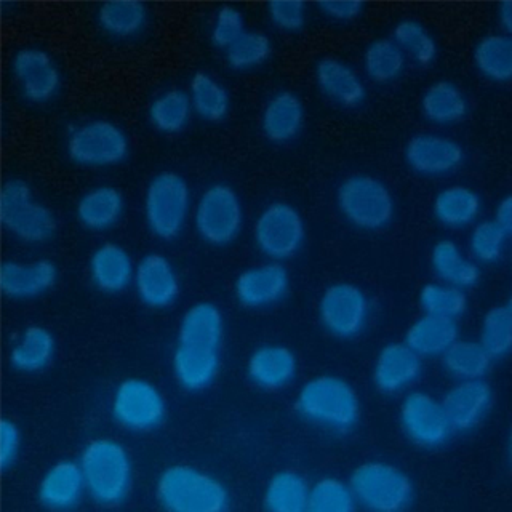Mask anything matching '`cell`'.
Wrapping results in <instances>:
<instances>
[{
  "mask_svg": "<svg viewBox=\"0 0 512 512\" xmlns=\"http://www.w3.org/2000/svg\"><path fill=\"white\" fill-rule=\"evenodd\" d=\"M80 471L84 476L85 492L96 506L120 508L132 495L135 471L132 455L119 440L95 437L82 448Z\"/></svg>",
  "mask_w": 512,
  "mask_h": 512,
  "instance_id": "6da1fadb",
  "label": "cell"
},
{
  "mask_svg": "<svg viewBox=\"0 0 512 512\" xmlns=\"http://www.w3.org/2000/svg\"><path fill=\"white\" fill-rule=\"evenodd\" d=\"M295 410L301 420L335 434H349L359 426L362 400L343 376H314L296 394Z\"/></svg>",
  "mask_w": 512,
  "mask_h": 512,
  "instance_id": "7a4b0ae2",
  "label": "cell"
},
{
  "mask_svg": "<svg viewBox=\"0 0 512 512\" xmlns=\"http://www.w3.org/2000/svg\"><path fill=\"white\" fill-rule=\"evenodd\" d=\"M154 496L167 512H224L231 506V493L218 477L186 463L160 472Z\"/></svg>",
  "mask_w": 512,
  "mask_h": 512,
  "instance_id": "3957f363",
  "label": "cell"
},
{
  "mask_svg": "<svg viewBox=\"0 0 512 512\" xmlns=\"http://www.w3.org/2000/svg\"><path fill=\"white\" fill-rule=\"evenodd\" d=\"M357 508L372 512H404L415 503V484L404 469L389 461L360 463L348 480Z\"/></svg>",
  "mask_w": 512,
  "mask_h": 512,
  "instance_id": "277c9868",
  "label": "cell"
},
{
  "mask_svg": "<svg viewBox=\"0 0 512 512\" xmlns=\"http://www.w3.org/2000/svg\"><path fill=\"white\" fill-rule=\"evenodd\" d=\"M0 223L5 231L26 245H44L58 232L52 208L37 199L31 184L10 178L0 191Z\"/></svg>",
  "mask_w": 512,
  "mask_h": 512,
  "instance_id": "5b68a950",
  "label": "cell"
},
{
  "mask_svg": "<svg viewBox=\"0 0 512 512\" xmlns=\"http://www.w3.org/2000/svg\"><path fill=\"white\" fill-rule=\"evenodd\" d=\"M192 197L188 181L180 173L160 172L152 176L144 192V221L156 239L172 242L183 234Z\"/></svg>",
  "mask_w": 512,
  "mask_h": 512,
  "instance_id": "8992f818",
  "label": "cell"
},
{
  "mask_svg": "<svg viewBox=\"0 0 512 512\" xmlns=\"http://www.w3.org/2000/svg\"><path fill=\"white\" fill-rule=\"evenodd\" d=\"M336 205L352 228L378 232L388 228L396 215L391 189L376 176L357 173L341 181L336 189Z\"/></svg>",
  "mask_w": 512,
  "mask_h": 512,
  "instance_id": "52a82bcc",
  "label": "cell"
},
{
  "mask_svg": "<svg viewBox=\"0 0 512 512\" xmlns=\"http://www.w3.org/2000/svg\"><path fill=\"white\" fill-rule=\"evenodd\" d=\"M66 152L72 164L80 168L117 167L130 156V138L112 120H87L69 133Z\"/></svg>",
  "mask_w": 512,
  "mask_h": 512,
  "instance_id": "ba28073f",
  "label": "cell"
},
{
  "mask_svg": "<svg viewBox=\"0 0 512 512\" xmlns=\"http://www.w3.org/2000/svg\"><path fill=\"white\" fill-rule=\"evenodd\" d=\"M192 221L197 236L205 244L228 247L236 242L244 228V205L229 184H212L197 199Z\"/></svg>",
  "mask_w": 512,
  "mask_h": 512,
  "instance_id": "9c48e42d",
  "label": "cell"
},
{
  "mask_svg": "<svg viewBox=\"0 0 512 512\" xmlns=\"http://www.w3.org/2000/svg\"><path fill=\"white\" fill-rule=\"evenodd\" d=\"M109 412L112 421L124 431L148 434L165 423L168 404L157 384L133 376L117 384Z\"/></svg>",
  "mask_w": 512,
  "mask_h": 512,
  "instance_id": "30bf717a",
  "label": "cell"
},
{
  "mask_svg": "<svg viewBox=\"0 0 512 512\" xmlns=\"http://www.w3.org/2000/svg\"><path fill=\"white\" fill-rule=\"evenodd\" d=\"M306 240V224L295 205L276 200L261 210L253 224V242L269 261L290 260Z\"/></svg>",
  "mask_w": 512,
  "mask_h": 512,
  "instance_id": "8fae6325",
  "label": "cell"
},
{
  "mask_svg": "<svg viewBox=\"0 0 512 512\" xmlns=\"http://www.w3.org/2000/svg\"><path fill=\"white\" fill-rule=\"evenodd\" d=\"M317 316L325 332L338 340H354L362 335L370 319L367 293L352 282L328 285L317 303Z\"/></svg>",
  "mask_w": 512,
  "mask_h": 512,
  "instance_id": "7c38bea8",
  "label": "cell"
},
{
  "mask_svg": "<svg viewBox=\"0 0 512 512\" xmlns=\"http://www.w3.org/2000/svg\"><path fill=\"white\" fill-rule=\"evenodd\" d=\"M397 418L408 442L421 450H439L452 439L453 429L444 407L429 392H405Z\"/></svg>",
  "mask_w": 512,
  "mask_h": 512,
  "instance_id": "4fadbf2b",
  "label": "cell"
},
{
  "mask_svg": "<svg viewBox=\"0 0 512 512\" xmlns=\"http://www.w3.org/2000/svg\"><path fill=\"white\" fill-rule=\"evenodd\" d=\"M12 76L24 101L47 104L55 100L63 85V76L55 58L44 48L23 47L13 55Z\"/></svg>",
  "mask_w": 512,
  "mask_h": 512,
  "instance_id": "5bb4252c",
  "label": "cell"
},
{
  "mask_svg": "<svg viewBox=\"0 0 512 512\" xmlns=\"http://www.w3.org/2000/svg\"><path fill=\"white\" fill-rule=\"evenodd\" d=\"M463 146L440 133H416L405 144L404 159L416 175L440 178L458 172L464 164Z\"/></svg>",
  "mask_w": 512,
  "mask_h": 512,
  "instance_id": "9a60e30c",
  "label": "cell"
},
{
  "mask_svg": "<svg viewBox=\"0 0 512 512\" xmlns=\"http://www.w3.org/2000/svg\"><path fill=\"white\" fill-rule=\"evenodd\" d=\"M133 287L138 300L154 311L172 308L181 295V280L175 266L157 252L146 253L136 263Z\"/></svg>",
  "mask_w": 512,
  "mask_h": 512,
  "instance_id": "2e32d148",
  "label": "cell"
},
{
  "mask_svg": "<svg viewBox=\"0 0 512 512\" xmlns=\"http://www.w3.org/2000/svg\"><path fill=\"white\" fill-rule=\"evenodd\" d=\"M290 290V276L284 264L277 261L255 264L244 269L234 282V295L242 308H271L280 303Z\"/></svg>",
  "mask_w": 512,
  "mask_h": 512,
  "instance_id": "e0dca14e",
  "label": "cell"
},
{
  "mask_svg": "<svg viewBox=\"0 0 512 512\" xmlns=\"http://www.w3.org/2000/svg\"><path fill=\"white\" fill-rule=\"evenodd\" d=\"M495 402V394L487 381H456L445 392L440 404L444 407L453 432H471L484 423Z\"/></svg>",
  "mask_w": 512,
  "mask_h": 512,
  "instance_id": "ac0fdd59",
  "label": "cell"
},
{
  "mask_svg": "<svg viewBox=\"0 0 512 512\" xmlns=\"http://www.w3.org/2000/svg\"><path fill=\"white\" fill-rule=\"evenodd\" d=\"M423 373V359L405 343L384 344L376 354L372 381L383 396H397L410 391Z\"/></svg>",
  "mask_w": 512,
  "mask_h": 512,
  "instance_id": "d6986e66",
  "label": "cell"
},
{
  "mask_svg": "<svg viewBox=\"0 0 512 512\" xmlns=\"http://www.w3.org/2000/svg\"><path fill=\"white\" fill-rule=\"evenodd\" d=\"M84 496L87 492L79 461H56L42 474L37 484V503L47 511H72L79 508Z\"/></svg>",
  "mask_w": 512,
  "mask_h": 512,
  "instance_id": "ffe728a7",
  "label": "cell"
},
{
  "mask_svg": "<svg viewBox=\"0 0 512 512\" xmlns=\"http://www.w3.org/2000/svg\"><path fill=\"white\" fill-rule=\"evenodd\" d=\"M58 266L52 260L4 261L0 268V290L5 298L15 301L36 300L55 287Z\"/></svg>",
  "mask_w": 512,
  "mask_h": 512,
  "instance_id": "44dd1931",
  "label": "cell"
},
{
  "mask_svg": "<svg viewBox=\"0 0 512 512\" xmlns=\"http://www.w3.org/2000/svg\"><path fill=\"white\" fill-rule=\"evenodd\" d=\"M298 375V359L285 344L266 343L253 349L247 360V376L255 388L277 392L287 389Z\"/></svg>",
  "mask_w": 512,
  "mask_h": 512,
  "instance_id": "7402d4cb",
  "label": "cell"
},
{
  "mask_svg": "<svg viewBox=\"0 0 512 512\" xmlns=\"http://www.w3.org/2000/svg\"><path fill=\"white\" fill-rule=\"evenodd\" d=\"M221 370V349L199 344L176 343L172 372L176 384L188 392L212 388Z\"/></svg>",
  "mask_w": 512,
  "mask_h": 512,
  "instance_id": "603a6c76",
  "label": "cell"
},
{
  "mask_svg": "<svg viewBox=\"0 0 512 512\" xmlns=\"http://www.w3.org/2000/svg\"><path fill=\"white\" fill-rule=\"evenodd\" d=\"M314 79L320 92L341 108H359L367 98V87L356 69L335 56H324L317 60Z\"/></svg>",
  "mask_w": 512,
  "mask_h": 512,
  "instance_id": "cb8c5ba5",
  "label": "cell"
},
{
  "mask_svg": "<svg viewBox=\"0 0 512 512\" xmlns=\"http://www.w3.org/2000/svg\"><path fill=\"white\" fill-rule=\"evenodd\" d=\"M135 266L127 248L104 242L88 258V276L101 293L119 295L133 285Z\"/></svg>",
  "mask_w": 512,
  "mask_h": 512,
  "instance_id": "d4e9b609",
  "label": "cell"
},
{
  "mask_svg": "<svg viewBox=\"0 0 512 512\" xmlns=\"http://www.w3.org/2000/svg\"><path fill=\"white\" fill-rule=\"evenodd\" d=\"M306 111L300 96L290 90H280L264 104L261 130L274 144H287L300 136Z\"/></svg>",
  "mask_w": 512,
  "mask_h": 512,
  "instance_id": "484cf974",
  "label": "cell"
},
{
  "mask_svg": "<svg viewBox=\"0 0 512 512\" xmlns=\"http://www.w3.org/2000/svg\"><path fill=\"white\" fill-rule=\"evenodd\" d=\"M56 338L44 325H29L16 336L8 352V364L21 375H37L53 364Z\"/></svg>",
  "mask_w": 512,
  "mask_h": 512,
  "instance_id": "4316f807",
  "label": "cell"
},
{
  "mask_svg": "<svg viewBox=\"0 0 512 512\" xmlns=\"http://www.w3.org/2000/svg\"><path fill=\"white\" fill-rule=\"evenodd\" d=\"M124 212V194L109 184L88 189L76 204L77 221L90 232L109 231L119 224Z\"/></svg>",
  "mask_w": 512,
  "mask_h": 512,
  "instance_id": "83f0119b",
  "label": "cell"
},
{
  "mask_svg": "<svg viewBox=\"0 0 512 512\" xmlns=\"http://www.w3.org/2000/svg\"><path fill=\"white\" fill-rule=\"evenodd\" d=\"M482 199L474 189L464 184H450L440 189L432 200V215L448 229H464L479 221Z\"/></svg>",
  "mask_w": 512,
  "mask_h": 512,
  "instance_id": "f1b7e54d",
  "label": "cell"
},
{
  "mask_svg": "<svg viewBox=\"0 0 512 512\" xmlns=\"http://www.w3.org/2000/svg\"><path fill=\"white\" fill-rule=\"evenodd\" d=\"M458 338L460 328L456 320L423 314L408 327L404 343L421 359H434L442 356Z\"/></svg>",
  "mask_w": 512,
  "mask_h": 512,
  "instance_id": "f546056e",
  "label": "cell"
},
{
  "mask_svg": "<svg viewBox=\"0 0 512 512\" xmlns=\"http://www.w3.org/2000/svg\"><path fill=\"white\" fill-rule=\"evenodd\" d=\"M431 269L437 279L453 287H476L480 280V266L452 239L437 240L431 250Z\"/></svg>",
  "mask_w": 512,
  "mask_h": 512,
  "instance_id": "4dcf8cb0",
  "label": "cell"
},
{
  "mask_svg": "<svg viewBox=\"0 0 512 512\" xmlns=\"http://www.w3.org/2000/svg\"><path fill=\"white\" fill-rule=\"evenodd\" d=\"M224 340V316L210 301H199L186 309L178 325L176 343L199 344L221 349Z\"/></svg>",
  "mask_w": 512,
  "mask_h": 512,
  "instance_id": "1f68e13d",
  "label": "cell"
},
{
  "mask_svg": "<svg viewBox=\"0 0 512 512\" xmlns=\"http://www.w3.org/2000/svg\"><path fill=\"white\" fill-rule=\"evenodd\" d=\"M308 480L293 469L274 472L263 490V509L268 512H308Z\"/></svg>",
  "mask_w": 512,
  "mask_h": 512,
  "instance_id": "d6a6232c",
  "label": "cell"
},
{
  "mask_svg": "<svg viewBox=\"0 0 512 512\" xmlns=\"http://www.w3.org/2000/svg\"><path fill=\"white\" fill-rule=\"evenodd\" d=\"M468 98L458 85L450 80H439L426 88L421 96L424 119L434 125L458 124L468 116Z\"/></svg>",
  "mask_w": 512,
  "mask_h": 512,
  "instance_id": "836d02e7",
  "label": "cell"
},
{
  "mask_svg": "<svg viewBox=\"0 0 512 512\" xmlns=\"http://www.w3.org/2000/svg\"><path fill=\"white\" fill-rule=\"evenodd\" d=\"M148 21V5L143 2H106L96 10V23L104 34L114 39L140 36Z\"/></svg>",
  "mask_w": 512,
  "mask_h": 512,
  "instance_id": "e575fe53",
  "label": "cell"
},
{
  "mask_svg": "<svg viewBox=\"0 0 512 512\" xmlns=\"http://www.w3.org/2000/svg\"><path fill=\"white\" fill-rule=\"evenodd\" d=\"M189 100L192 111L212 124L223 122L231 111V96L228 90L212 74L197 71L189 80Z\"/></svg>",
  "mask_w": 512,
  "mask_h": 512,
  "instance_id": "d590c367",
  "label": "cell"
},
{
  "mask_svg": "<svg viewBox=\"0 0 512 512\" xmlns=\"http://www.w3.org/2000/svg\"><path fill=\"white\" fill-rule=\"evenodd\" d=\"M477 71L495 84H508L512 77V39L503 32L487 34L472 52Z\"/></svg>",
  "mask_w": 512,
  "mask_h": 512,
  "instance_id": "8d00e7d4",
  "label": "cell"
},
{
  "mask_svg": "<svg viewBox=\"0 0 512 512\" xmlns=\"http://www.w3.org/2000/svg\"><path fill=\"white\" fill-rule=\"evenodd\" d=\"M445 373L456 381L484 380L493 359L479 341L458 340L440 356Z\"/></svg>",
  "mask_w": 512,
  "mask_h": 512,
  "instance_id": "74e56055",
  "label": "cell"
},
{
  "mask_svg": "<svg viewBox=\"0 0 512 512\" xmlns=\"http://www.w3.org/2000/svg\"><path fill=\"white\" fill-rule=\"evenodd\" d=\"M192 112L188 92L181 88H168L149 104V124L164 135H178L188 127Z\"/></svg>",
  "mask_w": 512,
  "mask_h": 512,
  "instance_id": "f35d334b",
  "label": "cell"
},
{
  "mask_svg": "<svg viewBox=\"0 0 512 512\" xmlns=\"http://www.w3.org/2000/svg\"><path fill=\"white\" fill-rule=\"evenodd\" d=\"M392 42L421 68H429L439 55V45L428 28L416 20H400L392 28Z\"/></svg>",
  "mask_w": 512,
  "mask_h": 512,
  "instance_id": "ab89813d",
  "label": "cell"
},
{
  "mask_svg": "<svg viewBox=\"0 0 512 512\" xmlns=\"http://www.w3.org/2000/svg\"><path fill=\"white\" fill-rule=\"evenodd\" d=\"M407 68V56L392 39L380 37L367 45L364 52V69L368 79L376 84H391Z\"/></svg>",
  "mask_w": 512,
  "mask_h": 512,
  "instance_id": "60d3db41",
  "label": "cell"
},
{
  "mask_svg": "<svg viewBox=\"0 0 512 512\" xmlns=\"http://www.w3.org/2000/svg\"><path fill=\"white\" fill-rule=\"evenodd\" d=\"M479 343L493 360L506 359L512 348L511 301L496 304L485 312L480 324Z\"/></svg>",
  "mask_w": 512,
  "mask_h": 512,
  "instance_id": "b9f144b4",
  "label": "cell"
},
{
  "mask_svg": "<svg viewBox=\"0 0 512 512\" xmlns=\"http://www.w3.org/2000/svg\"><path fill=\"white\" fill-rule=\"evenodd\" d=\"M423 314L458 320L468 311L469 300L466 290L444 284V282H429L424 285L418 295Z\"/></svg>",
  "mask_w": 512,
  "mask_h": 512,
  "instance_id": "7bdbcfd3",
  "label": "cell"
},
{
  "mask_svg": "<svg viewBox=\"0 0 512 512\" xmlns=\"http://www.w3.org/2000/svg\"><path fill=\"white\" fill-rule=\"evenodd\" d=\"M274 52V45L268 34L261 31H245L239 39L224 52L226 63L234 71H252L260 68Z\"/></svg>",
  "mask_w": 512,
  "mask_h": 512,
  "instance_id": "ee69618b",
  "label": "cell"
},
{
  "mask_svg": "<svg viewBox=\"0 0 512 512\" xmlns=\"http://www.w3.org/2000/svg\"><path fill=\"white\" fill-rule=\"evenodd\" d=\"M357 508L348 482L320 477L309 487L308 512H352Z\"/></svg>",
  "mask_w": 512,
  "mask_h": 512,
  "instance_id": "f6af8a7d",
  "label": "cell"
},
{
  "mask_svg": "<svg viewBox=\"0 0 512 512\" xmlns=\"http://www.w3.org/2000/svg\"><path fill=\"white\" fill-rule=\"evenodd\" d=\"M508 232L492 220L477 221L469 234V256L477 264H496L503 258L508 245Z\"/></svg>",
  "mask_w": 512,
  "mask_h": 512,
  "instance_id": "bcb514c9",
  "label": "cell"
},
{
  "mask_svg": "<svg viewBox=\"0 0 512 512\" xmlns=\"http://www.w3.org/2000/svg\"><path fill=\"white\" fill-rule=\"evenodd\" d=\"M245 15L236 5H221L213 16L212 28H210V42L213 47L220 50H228L239 39L245 28Z\"/></svg>",
  "mask_w": 512,
  "mask_h": 512,
  "instance_id": "7dc6e473",
  "label": "cell"
},
{
  "mask_svg": "<svg viewBox=\"0 0 512 512\" xmlns=\"http://www.w3.org/2000/svg\"><path fill=\"white\" fill-rule=\"evenodd\" d=\"M268 16L279 31L296 34L303 31L308 23V5L304 2H271Z\"/></svg>",
  "mask_w": 512,
  "mask_h": 512,
  "instance_id": "c3c4849f",
  "label": "cell"
},
{
  "mask_svg": "<svg viewBox=\"0 0 512 512\" xmlns=\"http://www.w3.org/2000/svg\"><path fill=\"white\" fill-rule=\"evenodd\" d=\"M23 434L16 421L4 416L0 421V468L8 472L15 468L18 456L21 453Z\"/></svg>",
  "mask_w": 512,
  "mask_h": 512,
  "instance_id": "681fc988",
  "label": "cell"
},
{
  "mask_svg": "<svg viewBox=\"0 0 512 512\" xmlns=\"http://www.w3.org/2000/svg\"><path fill=\"white\" fill-rule=\"evenodd\" d=\"M322 15L333 23H354L362 18L367 5L364 2H320L316 5Z\"/></svg>",
  "mask_w": 512,
  "mask_h": 512,
  "instance_id": "f907efd6",
  "label": "cell"
},
{
  "mask_svg": "<svg viewBox=\"0 0 512 512\" xmlns=\"http://www.w3.org/2000/svg\"><path fill=\"white\" fill-rule=\"evenodd\" d=\"M493 221H495L504 232L512 234V199L511 196L503 197L496 205L495 213H493Z\"/></svg>",
  "mask_w": 512,
  "mask_h": 512,
  "instance_id": "816d5d0a",
  "label": "cell"
},
{
  "mask_svg": "<svg viewBox=\"0 0 512 512\" xmlns=\"http://www.w3.org/2000/svg\"><path fill=\"white\" fill-rule=\"evenodd\" d=\"M496 16H498V23H500L501 29H503V34H511L512 29V4L511 2H503V4L498 5V12H496Z\"/></svg>",
  "mask_w": 512,
  "mask_h": 512,
  "instance_id": "f5cc1de1",
  "label": "cell"
}]
</instances>
